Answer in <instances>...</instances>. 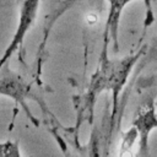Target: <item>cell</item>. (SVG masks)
<instances>
[{
    "label": "cell",
    "mask_w": 157,
    "mask_h": 157,
    "mask_svg": "<svg viewBox=\"0 0 157 157\" xmlns=\"http://www.w3.org/2000/svg\"><path fill=\"white\" fill-rule=\"evenodd\" d=\"M39 2H40V0H23L21 9H20L18 23H17L15 34H13L10 44L6 47L4 54L0 58V70L5 65V63H7L10 60V58L17 50V48L22 47L26 34L28 33L29 28L32 27V25L34 23L36 18H37Z\"/></svg>",
    "instance_id": "obj_3"
},
{
    "label": "cell",
    "mask_w": 157,
    "mask_h": 157,
    "mask_svg": "<svg viewBox=\"0 0 157 157\" xmlns=\"http://www.w3.org/2000/svg\"><path fill=\"white\" fill-rule=\"evenodd\" d=\"M157 128V114H156V102L155 97L148 94L137 107L131 129L128 131L124 139L123 148H130L135 137L139 135V155L144 156L148 153V135Z\"/></svg>",
    "instance_id": "obj_2"
},
{
    "label": "cell",
    "mask_w": 157,
    "mask_h": 157,
    "mask_svg": "<svg viewBox=\"0 0 157 157\" xmlns=\"http://www.w3.org/2000/svg\"><path fill=\"white\" fill-rule=\"evenodd\" d=\"M20 148L17 141L0 142V157H20Z\"/></svg>",
    "instance_id": "obj_6"
},
{
    "label": "cell",
    "mask_w": 157,
    "mask_h": 157,
    "mask_svg": "<svg viewBox=\"0 0 157 157\" xmlns=\"http://www.w3.org/2000/svg\"><path fill=\"white\" fill-rule=\"evenodd\" d=\"M28 93H29V86L26 83L23 77H21L9 67V61L5 63V65L0 70V94L11 97L16 102V104H20L26 110L29 119L36 125H38L37 120L33 118L26 104Z\"/></svg>",
    "instance_id": "obj_4"
},
{
    "label": "cell",
    "mask_w": 157,
    "mask_h": 157,
    "mask_svg": "<svg viewBox=\"0 0 157 157\" xmlns=\"http://www.w3.org/2000/svg\"><path fill=\"white\" fill-rule=\"evenodd\" d=\"M156 42H157V37H156Z\"/></svg>",
    "instance_id": "obj_8"
},
{
    "label": "cell",
    "mask_w": 157,
    "mask_h": 157,
    "mask_svg": "<svg viewBox=\"0 0 157 157\" xmlns=\"http://www.w3.org/2000/svg\"><path fill=\"white\" fill-rule=\"evenodd\" d=\"M107 43H108V37L104 36V45L103 50L101 54L99 64L97 66L96 72L91 77L90 87L87 91V94L82 99V108H80L78 113L80 117L85 114H90L92 117V109L93 104L96 101V97L105 90L112 91L113 93V114H112V120H114V115L117 112V101H118V94L121 91L130 71L132 70V66L137 61L141 52L134 55L125 56L120 60H109L107 55Z\"/></svg>",
    "instance_id": "obj_1"
},
{
    "label": "cell",
    "mask_w": 157,
    "mask_h": 157,
    "mask_svg": "<svg viewBox=\"0 0 157 157\" xmlns=\"http://www.w3.org/2000/svg\"><path fill=\"white\" fill-rule=\"evenodd\" d=\"M109 4V11L105 23V31L104 36L110 38L113 40V49L114 52L119 50V43H118V28H119V20L124 11V7L131 2L132 0H107ZM146 6L150 7V0H145ZM151 10V9H150Z\"/></svg>",
    "instance_id": "obj_5"
},
{
    "label": "cell",
    "mask_w": 157,
    "mask_h": 157,
    "mask_svg": "<svg viewBox=\"0 0 157 157\" xmlns=\"http://www.w3.org/2000/svg\"><path fill=\"white\" fill-rule=\"evenodd\" d=\"M156 107H157V101H156Z\"/></svg>",
    "instance_id": "obj_7"
}]
</instances>
